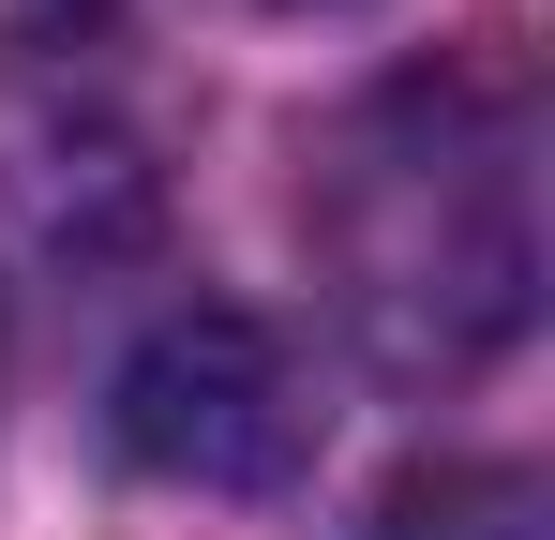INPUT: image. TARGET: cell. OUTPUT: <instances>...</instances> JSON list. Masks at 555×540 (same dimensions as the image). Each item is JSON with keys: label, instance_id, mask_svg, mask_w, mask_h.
<instances>
[{"label": "cell", "instance_id": "1", "mask_svg": "<svg viewBox=\"0 0 555 540\" xmlns=\"http://www.w3.org/2000/svg\"><path fill=\"white\" fill-rule=\"evenodd\" d=\"M346 300L405 360H480L526 331V285H541V226H526V120L511 90L436 76V90H390L361 136H346Z\"/></svg>", "mask_w": 555, "mask_h": 540}, {"label": "cell", "instance_id": "2", "mask_svg": "<svg viewBox=\"0 0 555 540\" xmlns=\"http://www.w3.org/2000/svg\"><path fill=\"white\" fill-rule=\"evenodd\" d=\"M300 436H315L300 360H285L256 316H225V300L166 316L151 346L120 360V450H135L151 480H210V496H241V480H285Z\"/></svg>", "mask_w": 555, "mask_h": 540}]
</instances>
